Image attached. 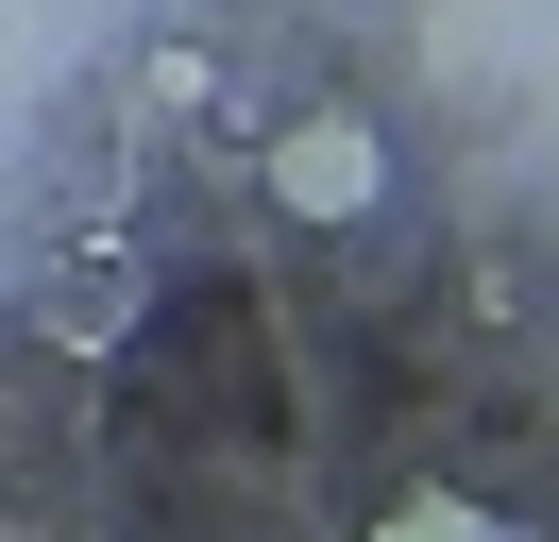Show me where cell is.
Wrapping results in <instances>:
<instances>
[{"instance_id":"obj_1","label":"cell","mask_w":559,"mask_h":542,"mask_svg":"<svg viewBox=\"0 0 559 542\" xmlns=\"http://www.w3.org/2000/svg\"><path fill=\"white\" fill-rule=\"evenodd\" d=\"M272 203L288 221H373L390 203V136L373 119H288L272 136Z\"/></svg>"},{"instance_id":"obj_2","label":"cell","mask_w":559,"mask_h":542,"mask_svg":"<svg viewBox=\"0 0 559 542\" xmlns=\"http://www.w3.org/2000/svg\"><path fill=\"white\" fill-rule=\"evenodd\" d=\"M373 542H509V526H491V508L475 492H407V508H390V526Z\"/></svg>"}]
</instances>
